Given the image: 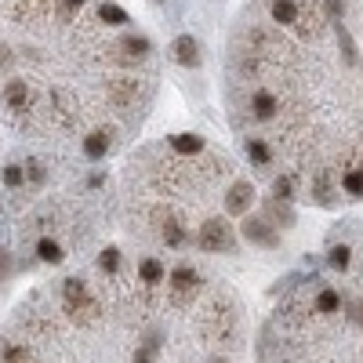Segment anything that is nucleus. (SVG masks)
Segmentation results:
<instances>
[{"instance_id": "f257e3e1", "label": "nucleus", "mask_w": 363, "mask_h": 363, "mask_svg": "<svg viewBox=\"0 0 363 363\" xmlns=\"http://www.w3.org/2000/svg\"><path fill=\"white\" fill-rule=\"evenodd\" d=\"M62 309L80 327H95L102 320V301L91 294L84 280H62Z\"/></svg>"}, {"instance_id": "f03ea898", "label": "nucleus", "mask_w": 363, "mask_h": 363, "mask_svg": "<svg viewBox=\"0 0 363 363\" xmlns=\"http://www.w3.org/2000/svg\"><path fill=\"white\" fill-rule=\"evenodd\" d=\"M203 287V277L193 269V265H178L171 269V277H167V301H171V309H186L196 301Z\"/></svg>"}, {"instance_id": "7ed1b4c3", "label": "nucleus", "mask_w": 363, "mask_h": 363, "mask_svg": "<svg viewBox=\"0 0 363 363\" xmlns=\"http://www.w3.org/2000/svg\"><path fill=\"white\" fill-rule=\"evenodd\" d=\"M196 247L211 255H236V233L225 218H207L196 233Z\"/></svg>"}, {"instance_id": "20e7f679", "label": "nucleus", "mask_w": 363, "mask_h": 363, "mask_svg": "<svg viewBox=\"0 0 363 363\" xmlns=\"http://www.w3.org/2000/svg\"><path fill=\"white\" fill-rule=\"evenodd\" d=\"M106 99L113 109L120 113H131L142 99V80L138 77H109L106 80Z\"/></svg>"}, {"instance_id": "39448f33", "label": "nucleus", "mask_w": 363, "mask_h": 363, "mask_svg": "<svg viewBox=\"0 0 363 363\" xmlns=\"http://www.w3.org/2000/svg\"><path fill=\"white\" fill-rule=\"evenodd\" d=\"M240 236L255 247H265V251H277L280 247V225L269 222L265 215H247L244 225H240Z\"/></svg>"}, {"instance_id": "423d86ee", "label": "nucleus", "mask_w": 363, "mask_h": 363, "mask_svg": "<svg viewBox=\"0 0 363 363\" xmlns=\"http://www.w3.org/2000/svg\"><path fill=\"white\" fill-rule=\"evenodd\" d=\"M200 330H203L211 342H225V335H233V330H236V313L225 309V301H215V306L203 313Z\"/></svg>"}, {"instance_id": "0eeeda50", "label": "nucleus", "mask_w": 363, "mask_h": 363, "mask_svg": "<svg viewBox=\"0 0 363 363\" xmlns=\"http://www.w3.org/2000/svg\"><path fill=\"white\" fill-rule=\"evenodd\" d=\"M153 233L160 236V244H167V247H186V240H189L182 218L174 215V211H167V207L153 211Z\"/></svg>"}, {"instance_id": "6e6552de", "label": "nucleus", "mask_w": 363, "mask_h": 363, "mask_svg": "<svg viewBox=\"0 0 363 363\" xmlns=\"http://www.w3.org/2000/svg\"><path fill=\"white\" fill-rule=\"evenodd\" d=\"M109 51H116L113 58L116 62H142V58H149V51H153V40L149 37H142V33H128V37H120Z\"/></svg>"}, {"instance_id": "1a4fd4ad", "label": "nucleus", "mask_w": 363, "mask_h": 363, "mask_svg": "<svg viewBox=\"0 0 363 363\" xmlns=\"http://www.w3.org/2000/svg\"><path fill=\"white\" fill-rule=\"evenodd\" d=\"M51 120H55V124L58 128H73V120L80 116V102L69 95V91L66 87H51Z\"/></svg>"}, {"instance_id": "9d476101", "label": "nucleus", "mask_w": 363, "mask_h": 363, "mask_svg": "<svg viewBox=\"0 0 363 363\" xmlns=\"http://www.w3.org/2000/svg\"><path fill=\"white\" fill-rule=\"evenodd\" d=\"M222 200H225V215H247L255 203V186L251 182H233Z\"/></svg>"}, {"instance_id": "9b49d317", "label": "nucleus", "mask_w": 363, "mask_h": 363, "mask_svg": "<svg viewBox=\"0 0 363 363\" xmlns=\"http://www.w3.org/2000/svg\"><path fill=\"white\" fill-rule=\"evenodd\" d=\"M171 58L178 66H186V69H196L200 62H203V55H200V44H196V37H178L174 44H171Z\"/></svg>"}, {"instance_id": "f8f14e48", "label": "nucleus", "mask_w": 363, "mask_h": 363, "mask_svg": "<svg viewBox=\"0 0 363 363\" xmlns=\"http://www.w3.org/2000/svg\"><path fill=\"white\" fill-rule=\"evenodd\" d=\"M109 149H113V131H109V128H99V131H91V135L84 138V157H87V160L109 157Z\"/></svg>"}, {"instance_id": "ddd939ff", "label": "nucleus", "mask_w": 363, "mask_h": 363, "mask_svg": "<svg viewBox=\"0 0 363 363\" xmlns=\"http://www.w3.org/2000/svg\"><path fill=\"white\" fill-rule=\"evenodd\" d=\"M277 113H280V99L272 95V91L258 87L255 95H251V116H255V120H272Z\"/></svg>"}, {"instance_id": "4468645a", "label": "nucleus", "mask_w": 363, "mask_h": 363, "mask_svg": "<svg viewBox=\"0 0 363 363\" xmlns=\"http://www.w3.org/2000/svg\"><path fill=\"white\" fill-rule=\"evenodd\" d=\"M269 15H272V22H277V26L294 29V22H298V15H301V4H298V0H272Z\"/></svg>"}, {"instance_id": "2eb2a0df", "label": "nucleus", "mask_w": 363, "mask_h": 363, "mask_svg": "<svg viewBox=\"0 0 363 363\" xmlns=\"http://www.w3.org/2000/svg\"><path fill=\"white\" fill-rule=\"evenodd\" d=\"M4 106H8L11 113L29 109V84H26V80H8V84H4Z\"/></svg>"}, {"instance_id": "dca6fc26", "label": "nucleus", "mask_w": 363, "mask_h": 363, "mask_svg": "<svg viewBox=\"0 0 363 363\" xmlns=\"http://www.w3.org/2000/svg\"><path fill=\"white\" fill-rule=\"evenodd\" d=\"M265 218L269 222H277V225H284V229H291L294 222H298V215H294V207L287 203V200H265Z\"/></svg>"}, {"instance_id": "f3484780", "label": "nucleus", "mask_w": 363, "mask_h": 363, "mask_svg": "<svg viewBox=\"0 0 363 363\" xmlns=\"http://www.w3.org/2000/svg\"><path fill=\"white\" fill-rule=\"evenodd\" d=\"M0 363H40V356L26 342H4L0 345Z\"/></svg>"}, {"instance_id": "a211bd4d", "label": "nucleus", "mask_w": 363, "mask_h": 363, "mask_svg": "<svg viewBox=\"0 0 363 363\" xmlns=\"http://www.w3.org/2000/svg\"><path fill=\"white\" fill-rule=\"evenodd\" d=\"M167 145L174 149L178 157H200V153H203V138H200V135H189V131H186V135H171Z\"/></svg>"}, {"instance_id": "6ab92c4d", "label": "nucleus", "mask_w": 363, "mask_h": 363, "mask_svg": "<svg viewBox=\"0 0 363 363\" xmlns=\"http://www.w3.org/2000/svg\"><path fill=\"white\" fill-rule=\"evenodd\" d=\"M338 309H342V294H338L335 287H320V291H316V301H313V313L335 316Z\"/></svg>"}, {"instance_id": "aec40b11", "label": "nucleus", "mask_w": 363, "mask_h": 363, "mask_svg": "<svg viewBox=\"0 0 363 363\" xmlns=\"http://www.w3.org/2000/svg\"><path fill=\"white\" fill-rule=\"evenodd\" d=\"M160 342H164V335L160 330H149L145 335V342L135 349V356H131V363H157V352H160Z\"/></svg>"}, {"instance_id": "412c9836", "label": "nucleus", "mask_w": 363, "mask_h": 363, "mask_svg": "<svg viewBox=\"0 0 363 363\" xmlns=\"http://www.w3.org/2000/svg\"><path fill=\"white\" fill-rule=\"evenodd\" d=\"M244 153H247V160H251L255 167H269V164H272V149H269L265 138H247V142H244Z\"/></svg>"}, {"instance_id": "4be33fe9", "label": "nucleus", "mask_w": 363, "mask_h": 363, "mask_svg": "<svg viewBox=\"0 0 363 363\" xmlns=\"http://www.w3.org/2000/svg\"><path fill=\"white\" fill-rule=\"evenodd\" d=\"M342 193L345 196H363V164H349L345 171H342Z\"/></svg>"}, {"instance_id": "5701e85b", "label": "nucleus", "mask_w": 363, "mask_h": 363, "mask_svg": "<svg viewBox=\"0 0 363 363\" xmlns=\"http://www.w3.org/2000/svg\"><path fill=\"white\" fill-rule=\"evenodd\" d=\"M164 277H167V269H164L157 258H142V265H138V280H142L145 287L164 284Z\"/></svg>"}, {"instance_id": "b1692460", "label": "nucleus", "mask_w": 363, "mask_h": 363, "mask_svg": "<svg viewBox=\"0 0 363 363\" xmlns=\"http://www.w3.org/2000/svg\"><path fill=\"white\" fill-rule=\"evenodd\" d=\"M37 258H40L44 265H58L66 255H62V244H58V240L44 236V240H37Z\"/></svg>"}, {"instance_id": "393cba45", "label": "nucleus", "mask_w": 363, "mask_h": 363, "mask_svg": "<svg viewBox=\"0 0 363 363\" xmlns=\"http://www.w3.org/2000/svg\"><path fill=\"white\" fill-rule=\"evenodd\" d=\"M99 18L106 26H128L131 22V15L120 8V4H113V0H102V4H99Z\"/></svg>"}, {"instance_id": "a878e982", "label": "nucleus", "mask_w": 363, "mask_h": 363, "mask_svg": "<svg viewBox=\"0 0 363 363\" xmlns=\"http://www.w3.org/2000/svg\"><path fill=\"white\" fill-rule=\"evenodd\" d=\"M44 182H48V164L44 160H26V186H33V189H40L44 186Z\"/></svg>"}, {"instance_id": "bb28decb", "label": "nucleus", "mask_w": 363, "mask_h": 363, "mask_svg": "<svg viewBox=\"0 0 363 363\" xmlns=\"http://www.w3.org/2000/svg\"><path fill=\"white\" fill-rule=\"evenodd\" d=\"M0 178H4L8 189H22V186H26V164H8Z\"/></svg>"}, {"instance_id": "cd10ccee", "label": "nucleus", "mask_w": 363, "mask_h": 363, "mask_svg": "<svg viewBox=\"0 0 363 363\" xmlns=\"http://www.w3.org/2000/svg\"><path fill=\"white\" fill-rule=\"evenodd\" d=\"M313 200H316V203H330V174H327V171H320V174L313 178Z\"/></svg>"}, {"instance_id": "c85d7f7f", "label": "nucleus", "mask_w": 363, "mask_h": 363, "mask_svg": "<svg viewBox=\"0 0 363 363\" xmlns=\"http://www.w3.org/2000/svg\"><path fill=\"white\" fill-rule=\"evenodd\" d=\"M327 262L335 265V269H349V262H352V251H349L345 244H335V247L327 251Z\"/></svg>"}, {"instance_id": "c756f323", "label": "nucleus", "mask_w": 363, "mask_h": 363, "mask_svg": "<svg viewBox=\"0 0 363 363\" xmlns=\"http://www.w3.org/2000/svg\"><path fill=\"white\" fill-rule=\"evenodd\" d=\"M272 196H277V200H291L294 196V178L291 174H280L277 182H272Z\"/></svg>"}, {"instance_id": "7c9ffc66", "label": "nucleus", "mask_w": 363, "mask_h": 363, "mask_svg": "<svg viewBox=\"0 0 363 363\" xmlns=\"http://www.w3.org/2000/svg\"><path fill=\"white\" fill-rule=\"evenodd\" d=\"M99 269H102V272H116V269H120V251H116V247H106V251L99 255Z\"/></svg>"}, {"instance_id": "2f4dec72", "label": "nucleus", "mask_w": 363, "mask_h": 363, "mask_svg": "<svg viewBox=\"0 0 363 363\" xmlns=\"http://www.w3.org/2000/svg\"><path fill=\"white\" fill-rule=\"evenodd\" d=\"M11 272H15V255L8 247H0V284H8Z\"/></svg>"}, {"instance_id": "473e14b6", "label": "nucleus", "mask_w": 363, "mask_h": 363, "mask_svg": "<svg viewBox=\"0 0 363 363\" xmlns=\"http://www.w3.org/2000/svg\"><path fill=\"white\" fill-rule=\"evenodd\" d=\"M335 29H338V44L345 48V58H349V62H356L359 55H356V44H352V37L345 33V26H342V22H335Z\"/></svg>"}, {"instance_id": "72a5a7b5", "label": "nucleus", "mask_w": 363, "mask_h": 363, "mask_svg": "<svg viewBox=\"0 0 363 363\" xmlns=\"http://www.w3.org/2000/svg\"><path fill=\"white\" fill-rule=\"evenodd\" d=\"M87 4V0H58V15H62V22H69L73 11H80Z\"/></svg>"}, {"instance_id": "f704fd0d", "label": "nucleus", "mask_w": 363, "mask_h": 363, "mask_svg": "<svg viewBox=\"0 0 363 363\" xmlns=\"http://www.w3.org/2000/svg\"><path fill=\"white\" fill-rule=\"evenodd\" d=\"M11 66H15V55H11V48L4 40H0V73H8Z\"/></svg>"}, {"instance_id": "c9c22d12", "label": "nucleus", "mask_w": 363, "mask_h": 363, "mask_svg": "<svg viewBox=\"0 0 363 363\" xmlns=\"http://www.w3.org/2000/svg\"><path fill=\"white\" fill-rule=\"evenodd\" d=\"M327 15L335 18V22H342V15H345V0H327Z\"/></svg>"}, {"instance_id": "e433bc0d", "label": "nucleus", "mask_w": 363, "mask_h": 363, "mask_svg": "<svg viewBox=\"0 0 363 363\" xmlns=\"http://www.w3.org/2000/svg\"><path fill=\"white\" fill-rule=\"evenodd\" d=\"M211 363H229V359H211Z\"/></svg>"}, {"instance_id": "4c0bfd02", "label": "nucleus", "mask_w": 363, "mask_h": 363, "mask_svg": "<svg viewBox=\"0 0 363 363\" xmlns=\"http://www.w3.org/2000/svg\"><path fill=\"white\" fill-rule=\"evenodd\" d=\"M359 323H363V309H359Z\"/></svg>"}, {"instance_id": "58836bf2", "label": "nucleus", "mask_w": 363, "mask_h": 363, "mask_svg": "<svg viewBox=\"0 0 363 363\" xmlns=\"http://www.w3.org/2000/svg\"><path fill=\"white\" fill-rule=\"evenodd\" d=\"M37 4H44V0H37Z\"/></svg>"}]
</instances>
